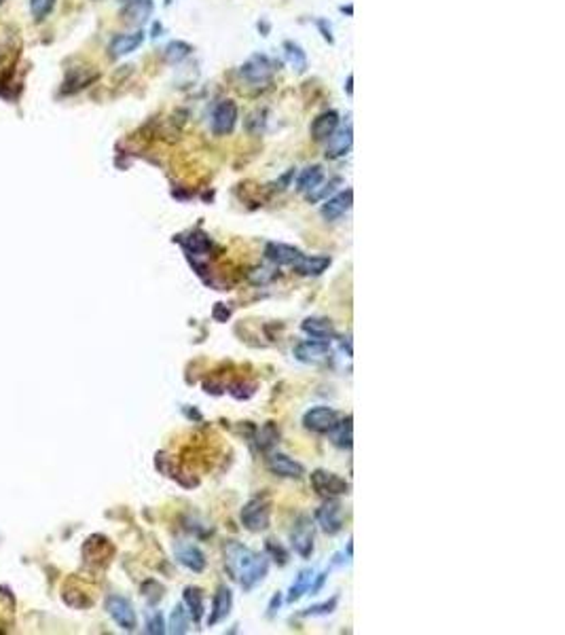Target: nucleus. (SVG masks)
Returning <instances> with one entry per match:
<instances>
[{"label":"nucleus","mask_w":565,"mask_h":635,"mask_svg":"<svg viewBox=\"0 0 565 635\" xmlns=\"http://www.w3.org/2000/svg\"><path fill=\"white\" fill-rule=\"evenodd\" d=\"M225 568L233 581L242 585L244 591H252L265 581L269 572V557L250 551L248 547L231 540L225 545Z\"/></svg>","instance_id":"f257e3e1"},{"label":"nucleus","mask_w":565,"mask_h":635,"mask_svg":"<svg viewBox=\"0 0 565 635\" xmlns=\"http://www.w3.org/2000/svg\"><path fill=\"white\" fill-rule=\"evenodd\" d=\"M239 519L244 523L246 530L250 532H265L271 523V498L261 494V496H254L250 498L242 513H239Z\"/></svg>","instance_id":"f03ea898"},{"label":"nucleus","mask_w":565,"mask_h":635,"mask_svg":"<svg viewBox=\"0 0 565 635\" xmlns=\"http://www.w3.org/2000/svg\"><path fill=\"white\" fill-rule=\"evenodd\" d=\"M290 545L299 557L309 559L314 553V523L307 515H301L290 530Z\"/></svg>","instance_id":"7ed1b4c3"},{"label":"nucleus","mask_w":565,"mask_h":635,"mask_svg":"<svg viewBox=\"0 0 565 635\" xmlns=\"http://www.w3.org/2000/svg\"><path fill=\"white\" fill-rule=\"evenodd\" d=\"M273 72H275V64L267 55H254L242 66V76L254 87H263L271 83Z\"/></svg>","instance_id":"20e7f679"},{"label":"nucleus","mask_w":565,"mask_h":635,"mask_svg":"<svg viewBox=\"0 0 565 635\" xmlns=\"http://www.w3.org/2000/svg\"><path fill=\"white\" fill-rule=\"evenodd\" d=\"M309 481H311V487L316 489V494H320L324 498H335V496H343L350 492V483L345 479H341L335 473L322 470V468L314 470Z\"/></svg>","instance_id":"39448f33"},{"label":"nucleus","mask_w":565,"mask_h":635,"mask_svg":"<svg viewBox=\"0 0 565 635\" xmlns=\"http://www.w3.org/2000/svg\"><path fill=\"white\" fill-rule=\"evenodd\" d=\"M316 521L322 528L324 534L335 536L343 530V509L339 500L328 498L318 511H316Z\"/></svg>","instance_id":"423d86ee"},{"label":"nucleus","mask_w":565,"mask_h":635,"mask_svg":"<svg viewBox=\"0 0 565 635\" xmlns=\"http://www.w3.org/2000/svg\"><path fill=\"white\" fill-rule=\"evenodd\" d=\"M295 358L305 364H324L331 358V345L326 339H307L295 348Z\"/></svg>","instance_id":"0eeeda50"},{"label":"nucleus","mask_w":565,"mask_h":635,"mask_svg":"<svg viewBox=\"0 0 565 635\" xmlns=\"http://www.w3.org/2000/svg\"><path fill=\"white\" fill-rule=\"evenodd\" d=\"M106 610H108V615L112 617V621H114L121 629L133 631V629L138 627V619H136L133 606H131L125 598H121V595H110V598L106 600Z\"/></svg>","instance_id":"6e6552de"},{"label":"nucleus","mask_w":565,"mask_h":635,"mask_svg":"<svg viewBox=\"0 0 565 635\" xmlns=\"http://www.w3.org/2000/svg\"><path fill=\"white\" fill-rule=\"evenodd\" d=\"M237 123V106L233 100H222L218 102V106L214 108L212 114V131L216 136H227L235 129Z\"/></svg>","instance_id":"1a4fd4ad"},{"label":"nucleus","mask_w":565,"mask_h":635,"mask_svg":"<svg viewBox=\"0 0 565 635\" xmlns=\"http://www.w3.org/2000/svg\"><path fill=\"white\" fill-rule=\"evenodd\" d=\"M337 411L331 409V407H311L305 415H303V426L305 430L309 432H316V434H326L335 422H337Z\"/></svg>","instance_id":"9d476101"},{"label":"nucleus","mask_w":565,"mask_h":635,"mask_svg":"<svg viewBox=\"0 0 565 635\" xmlns=\"http://www.w3.org/2000/svg\"><path fill=\"white\" fill-rule=\"evenodd\" d=\"M267 468L275 477H284V479H301L305 475V466L288 458L286 453H271L267 458Z\"/></svg>","instance_id":"9b49d317"},{"label":"nucleus","mask_w":565,"mask_h":635,"mask_svg":"<svg viewBox=\"0 0 565 635\" xmlns=\"http://www.w3.org/2000/svg\"><path fill=\"white\" fill-rule=\"evenodd\" d=\"M326 157L328 159H341L350 153L352 144H354V131H352V123H347L345 127H337L335 133L326 140Z\"/></svg>","instance_id":"f8f14e48"},{"label":"nucleus","mask_w":565,"mask_h":635,"mask_svg":"<svg viewBox=\"0 0 565 635\" xmlns=\"http://www.w3.org/2000/svg\"><path fill=\"white\" fill-rule=\"evenodd\" d=\"M233 608V593L227 585H220L214 593V600H212V610H210V617H208V627H214L218 623H222L229 612Z\"/></svg>","instance_id":"ddd939ff"},{"label":"nucleus","mask_w":565,"mask_h":635,"mask_svg":"<svg viewBox=\"0 0 565 635\" xmlns=\"http://www.w3.org/2000/svg\"><path fill=\"white\" fill-rule=\"evenodd\" d=\"M352 203H354V191L347 189V191L337 193L335 197L324 199L320 214H322L326 220H337V218H341V216L352 208Z\"/></svg>","instance_id":"4468645a"},{"label":"nucleus","mask_w":565,"mask_h":635,"mask_svg":"<svg viewBox=\"0 0 565 635\" xmlns=\"http://www.w3.org/2000/svg\"><path fill=\"white\" fill-rule=\"evenodd\" d=\"M265 256H267V261H271V263L284 267V265H295V263L303 256V252H301L299 248L290 246V244L269 242V244L265 246Z\"/></svg>","instance_id":"2eb2a0df"},{"label":"nucleus","mask_w":565,"mask_h":635,"mask_svg":"<svg viewBox=\"0 0 565 635\" xmlns=\"http://www.w3.org/2000/svg\"><path fill=\"white\" fill-rule=\"evenodd\" d=\"M142 42H144V32L142 30L131 32V34H119L110 40L108 53H110V57L119 59V57H125V55L133 53Z\"/></svg>","instance_id":"dca6fc26"},{"label":"nucleus","mask_w":565,"mask_h":635,"mask_svg":"<svg viewBox=\"0 0 565 635\" xmlns=\"http://www.w3.org/2000/svg\"><path fill=\"white\" fill-rule=\"evenodd\" d=\"M176 559H178V564H182L186 570H191V572H203L206 570V555H203V551L199 549V547H195V545H180L178 549H176Z\"/></svg>","instance_id":"f3484780"},{"label":"nucleus","mask_w":565,"mask_h":635,"mask_svg":"<svg viewBox=\"0 0 565 635\" xmlns=\"http://www.w3.org/2000/svg\"><path fill=\"white\" fill-rule=\"evenodd\" d=\"M337 127H339V114L335 110H326V112H322V114H318L314 119V123H311V136H314V140L324 142V140H328L335 133Z\"/></svg>","instance_id":"a211bd4d"},{"label":"nucleus","mask_w":565,"mask_h":635,"mask_svg":"<svg viewBox=\"0 0 565 635\" xmlns=\"http://www.w3.org/2000/svg\"><path fill=\"white\" fill-rule=\"evenodd\" d=\"M331 443L339 449H352L354 445V426H352V415H347L345 420H337L335 426L326 432Z\"/></svg>","instance_id":"6ab92c4d"},{"label":"nucleus","mask_w":565,"mask_h":635,"mask_svg":"<svg viewBox=\"0 0 565 635\" xmlns=\"http://www.w3.org/2000/svg\"><path fill=\"white\" fill-rule=\"evenodd\" d=\"M333 259L331 256H301L292 267L297 273L301 275H307V278H316V275H322L328 267H331Z\"/></svg>","instance_id":"aec40b11"},{"label":"nucleus","mask_w":565,"mask_h":635,"mask_svg":"<svg viewBox=\"0 0 565 635\" xmlns=\"http://www.w3.org/2000/svg\"><path fill=\"white\" fill-rule=\"evenodd\" d=\"M153 13V0H127L123 6V17L127 23L142 25Z\"/></svg>","instance_id":"412c9836"},{"label":"nucleus","mask_w":565,"mask_h":635,"mask_svg":"<svg viewBox=\"0 0 565 635\" xmlns=\"http://www.w3.org/2000/svg\"><path fill=\"white\" fill-rule=\"evenodd\" d=\"M301 328L311 339H326L328 341L331 337H335V326L328 318H305Z\"/></svg>","instance_id":"4be33fe9"},{"label":"nucleus","mask_w":565,"mask_h":635,"mask_svg":"<svg viewBox=\"0 0 565 635\" xmlns=\"http://www.w3.org/2000/svg\"><path fill=\"white\" fill-rule=\"evenodd\" d=\"M184 606H186V612H189V617L195 621V623H199L201 621V617H203V591L201 589H197V587H186L184 589Z\"/></svg>","instance_id":"5701e85b"},{"label":"nucleus","mask_w":565,"mask_h":635,"mask_svg":"<svg viewBox=\"0 0 565 635\" xmlns=\"http://www.w3.org/2000/svg\"><path fill=\"white\" fill-rule=\"evenodd\" d=\"M320 182H324V170L320 165H309V167H305L299 174V178H297V191L299 193H309Z\"/></svg>","instance_id":"b1692460"},{"label":"nucleus","mask_w":565,"mask_h":635,"mask_svg":"<svg viewBox=\"0 0 565 635\" xmlns=\"http://www.w3.org/2000/svg\"><path fill=\"white\" fill-rule=\"evenodd\" d=\"M182 246H184L186 254L201 256V254H208V252H210L212 242H210V237H208L203 231H193L186 239H182Z\"/></svg>","instance_id":"393cba45"},{"label":"nucleus","mask_w":565,"mask_h":635,"mask_svg":"<svg viewBox=\"0 0 565 635\" xmlns=\"http://www.w3.org/2000/svg\"><path fill=\"white\" fill-rule=\"evenodd\" d=\"M314 570H301L299 572V576H297V581L292 583V587H290V591H288V602L290 604H295V602H299L305 593H309V587H311V581H314Z\"/></svg>","instance_id":"a878e982"},{"label":"nucleus","mask_w":565,"mask_h":635,"mask_svg":"<svg viewBox=\"0 0 565 635\" xmlns=\"http://www.w3.org/2000/svg\"><path fill=\"white\" fill-rule=\"evenodd\" d=\"M278 441H280V430H278V426L273 424V422H267L261 430H258V434H256V445H258V449L261 451H271L275 445H278Z\"/></svg>","instance_id":"bb28decb"},{"label":"nucleus","mask_w":565,"mask_h":635,"mask_svg":"<svg viewBox=\"0 0 565 635\" xmlns=\"http://www.w3.org/2000/svg\"><path fill=\"white\" fill-rule=\"evenodd\" d=\"M284 55L286 59L290 61V66L297 70V72H305L307 70V55L305 51L301 49V44L292 42V40H286L284 42Z\"/></svg>","instance_id":"cd10ccee"},{"label":"nucleus","mask_w":565,"mask_h":635,"mask_svg":"<svg viewBox=\"0 0 565 635\" xmlns=\"http://www.w3.org/2000/svg\"><path fill=\"white\" fill-rule=\"evenodd\" d=\"M170 631L172 634H186L189 631V612L184 610V606H176L170 615Z\"/></svg>","instance_id":"c85d7f7f"},{"label":"nucleus","mask_w":565,"mask_h":635,"mask_svg":"<svg viewBox=\"0 0 565 635\" xmlns=\"http://www.w3.org/2000/svg\"><path fill=\"white\" fill-rule=\"evenodd\" d=\"M191 51H193L191 44H186L182 40H174L165 47V59L170 64H180L182 59H186L191 55Z\"/></svg>","instance_id":"c756f323"},{"label":"nucleus","mask_w":565,"mask_h":635,"mask_svg":"<svg viewBox=\"0 0 565 635\" xmlns=\"http://www.w3.org/2000/svg\"><path fill=\"white\" fill-rule=\"evenodd\" d=\"M337 184H341V180L339 178H333V180H328V182H320L316 189H311L309 193H305V197H307V201L309 203H314V201H322V199H326L333 191H335V186Z\"/></svg>","instance_id":"7c9ffc66"},{"label":"nucleus","mask_w":565,"mask_h":635,"mask_svg":"<svg viewBox=\"0 0 565 635\" xmlns=\"http://www.w3.org/2000/svg\"><path fill=\"white\" fill-rule=\"evenodd\" d=\"M57 0H30V15L36 23L44 21L49 17V13L53 11Z\"/></svg>","instance_id":"2f4dec72"},{"label":"nucleus","mask_w":565,"mask_h":635,"mask_svg":"<svg viewBox=\"0 0 565 635\" xmlns=\"http://www.w3.org/2000/svg\"><path fill=\"white\" fill-rule=\"evenodd\" d=\"M265 549H267V555L275 562V564H280V566H286L288 564V551L280 545V542H275L273 538H269V540H265Z\"/></svg>","instance_id":"473e14b6"},{"label":"nucleus","mask_w":565,"mask_h":635,"mask_svg":"<svg viewBox=\"0 0 565 635\" xmlns=\"http://www.w3.org/2000/svg\"><path fill=\"white\" fill-rule=\"evenodd\" d=\"M254 392H256V386L248 384V381H237V384L229 386V394L237 400H248L254 396Z\"/></svg>","instance_id":"72a5a7b5"},{"label":"nucleus","mask_w":565,"mask_h":635,"mask_svg":"<svg viewBox=\"0 0 565 635\" xmlns=\"http://www.w3.org/2000/svg\"><path fill=\"white\" fill-rule=\"evenodd\" d=\"M339 604V595H335L331 602H324V604H318V606H311L303 612V617H324V615H331Z\"/></svg>","instance_id":"f704fd0d"},{"label":"nucleus","mask_w":565,"mask_h":635,"mask_svg":"<svg viewBox=\"0 0 565 635\" xmlns=\"http://www.w3.org/2000/svg\"><path fill=\"white\" fill-rule=\"evenodd\" d=\"M278 273L275 271H271V269H265V267H261V269H254V271H250V275H248V280L252 282V284H261V286H265V284H269L273 278H275Z\"/></svg>","instance_id":"c9c22d12"},{"label":"nucleus","mask_w":565,"mask_h":635,"mask_svg":"<svg viewBox=\"0 0 565 635\" xmlns=\"http://www.w3.org/2000/svg\"><path fill=\"white\" fill-rule=\"evenodd\" d=\"M146 631L148 634H165V625H163V617H161V612H155L150 619H148V623H146Z\"/></svg>","instance_id":"e433bc0d"},{"label":"nucleus","mask_w":565,"mask_h":635,"mask_svg":"<svg viewBox=\"0 0 565 635\" xmlns=\"http://www.w3.org/2000/svg\"><path fill=\"white\" fill-rule=\"evenodd\" d=\"M316 23H318V28H320V32H322L324 40H328V42H335V38H333V30H331V23H328L326 19H318Z\"/></svg>","instance_id":"4c0bfd02"},{"label":"nucleus","mask_w":565,"mask_h":635,"mask_svg":"<svg viewBox=\"0 0 565 635\" xmlns=\"http://www.w3.org/2000/svg\"><path fill=\"white\" fill-rule=\"evenodd\" d=\"M326 576H328V572H324V574H320V576H318V578H316V576H314V578H316V583H314V581H311V587H309V591H311V595H316V593H318V591H320V589H322V585H324V581H326Z\"/></svg>","instance_id":"58836bf2"},{"label":"nucleus","mask_w":565,"mask_h":635,"mask_svg":"<svg viewBox=\"0 0 565 635\" xmlns=\"http://www.w3.org/2000/svg\"><path fill=\"white\" fill-rule=\"evenodd\" d=\"M280 604H282V595H280V593H275V595L271 598V604H269V617H273V615H275V610L280 608Z\"/></svg>","instance_id":"ea45409f"},{"label":"nucleus","mask_w":565,"mask_h":635,"mask_svg":"<svg viewBox=\"0 0 565 635\" xmlns=\"http://www.w3.org/2000/svg\"><path fill=\"white\" fill-rule=\"evenodd\" d=\"M352 81H354V76L350 74V76H347V93H352Z\"/></svg>","instance_id":"a19ab883"},{"label":"nucleus","mask_w":565,"mask_h":635,"mask_svg":"<svg viewBox=\"0 0 565 635\" xmlns=\"http://www.w3.org/2000/svg\"><path fill=\"white\" fill-rule=\"evenodd\" d=\"M0 61H2V53H0Z\"/></svg>","instance_id":"79ce46f5"},{"label":"nucleus","mask_w":565,"mask_h":635,"mask_svg":"<svg viewBox=\"0 0 565 635\" xmlns=\"http://www.w3.org/2000/svg\"><path fill=\"white\" fill-rule=\"evenodd\" d=\"M2 2H4V0H0V4H2Z\"/></svg>","instance_id":"37998d69"}]
</instances>
